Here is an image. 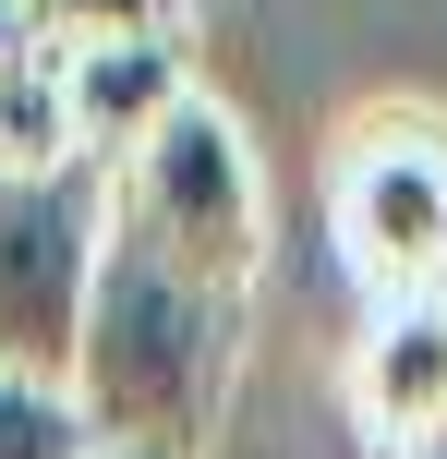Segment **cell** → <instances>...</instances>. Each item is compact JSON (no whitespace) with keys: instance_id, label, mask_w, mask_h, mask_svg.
I'll list each match as a JSON object with an SVG mask.
<instances>
[{"instance_id":"1","label":"cell","mask_w":447,"mask_h":459,"mask_svg":"<svg viewBox=\"0 0 447 459\" xmlns=\"http://www.w3.org/2000/svg\"><path fill=\"white\" fill-rule=\"evenodd\" d=\"M230 375H242V290L218 278H182L169 254H145L133 230H109L97 254V302H85V339H73V411H85L97 447H158L193 459L230 411Z\"/></svg>"},{"instance_id":"2","label":"cell","mask_w":447,"mask_h":459,"mask_svg":"<svg viewBox=\"0 0 447 459\" xmlns=\"http://www.w3.org/2000/svg\"><path fill=\"white\" fill-rule=\"evenodd\" d=\"M109 230H133L145 254H169L182 278L254 290L266 266V169L242 145V121L218 97H182L133 158L109 169Z\"/></svg>"},{"instance_id":"3","label":"cell","mask_w":447,"mask_h":459,"mask_svg":"<svg viewBox=\"0 0 447 459\" xmlns=\"http://www.w3.org/2000/svg\"><path fill=\"white\" fill-rule=\"evenodd\" d=\"M97 254H109V169L97 158L0 169V363L13 375H37V387L73 375Z\"/></svg>"},{"instance_id":"4","label":"cell","mask_w":447,"mask_h":459,"mask_svg":"<svg viewBox=\"0 0 447 459\" xmlns=\"http://www.w3.org/2000/svg\"><path fill=\"white\" fill-rule=\"evenodd\" d=\"M339 242H351L363 290L447 302V121L435 109H375L339 158Z\"/></svg>"},{"instance_id":"5","label":"cell","mask_w":447,"mask_h":459,"mask_svg":"<svg viewBox=\"0 0 447 459\" xmlns=\"http://www.w3.org/2000/svg\"><path fill=\"white\" fill-rule=\"evenodd\" d=\"M193 97V61L182 37H97V48H61V109H73V158L121 169L169 109Z\"/></svg>"},{"instance_id":"6","label":"cell","mask_w":447,"mask_h":459,"mask_svg":"<svg viewBox=\"0 0 447 459\" xmlns=\"http://www.w3.org/2000/svg\"><path fill=\"white\" fill-rule=\"evenodd\" d=\"M351 411L375 459H411L447 423V302H400V315H375V339H363L351 363Z\"/></svg>"},{"instance_id":"7","label":"cell","mask_w":447,"mask_h":459,"mask_svg":"<svg viewBox=\"0 0 447 459\" xmlns=\"http://www.w3.org/2000/svg\"><path fill=\"white\" fill-rule=\"evenodd\" d=\"M73 109H61V37H24L0 61V169H61Z\"/></svg>"},{"instance_id":"8","label":"cell","mask_w":447,"mask_h":459,"mask_svg":"<svg viewBox=\"0 0 447 459\" xmlns=\"http://www.w3.org/2000/svg\"><path fill=\"white\" fill-rule=\"evenodd\" d=\"M85 411H73V387H37V375L0 363V459H85Z\"/></svg>"},{"instance_id":"9","label":"cell","mask_w":447,"mask_h":459,"mask_svg":"<svg viewBox=\"0 0 447 459\" xmlns=\"http://www.w3.org/2000/svg\"><path fill=\"white\" fill-rule=\"evenodd\" d=\"M24 24L61 48H97V37H169V0H24Z\"/></svg>"},{"instance_id":"10","label":"cell","mask_w":447,"mask_h":459,"mask_svg":"<svg viewBox=\"0 0 447 459\" xmlns=\"http://www.w3.org/2000/svg\"><path fill=\"white\" fill-rule=\"evenodd\" d=\"M24 37H37V24H24V0H0V61H13Z\"/></svg>"},{"instance_id":"11","label":"cell","mask_w":447,"mask_h":459,"mask_svg":"<svg viewBox=\"0 0 447 459\" xmlns=\"http://www.w3.org/2000/svg\"><path fill=\"white\" fill-rule=\"evenodd\" d=\"M85 459H158V447H85Z\"/></svg>"},{"instance_id":"12","label":"cell","mask_w":447,"mask_h":459,"mask_svg":"<svg viewBox=\"0 0 447 459\" xmlns=\"http://www.w3.org/2000/svg\"><path fill=\"white\" fill-rule=\"evenodd\" d=\"M411 459H447V423H435V436H424V447H411Z\"/></svg>"}]
</instances>
